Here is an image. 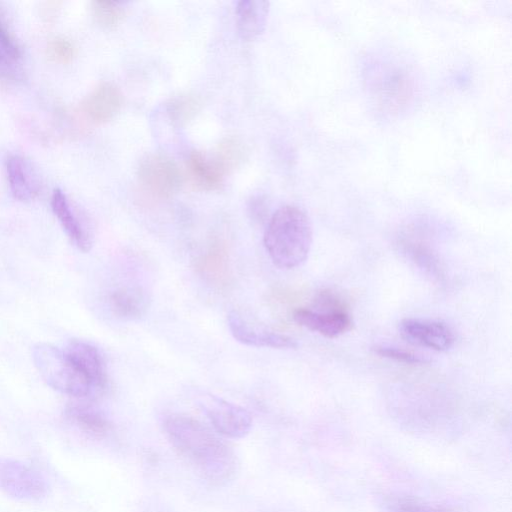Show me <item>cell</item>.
I'll use <instances>...</instances> for the list:
<instances>
[{"label":"cell","mask_w":512,"mask_h":512,"mask_svg":"<svg viewBox=\"0 0 512 512\" xmlns=\"http://www.w3.org/2000/svg\"><path fill=\"white\" fill-rule=\"evenodd\" d=\"M385 506L389 512H453L447 506L431 504L421 499L410 496H389L385 500Z\"/></svg>","instance_id":"cell-21"},{"label":"cell","mask_w":512,"mask_h":512,"mask_svg":"<svg viewBox=\"0 0 512 512\" xmlns=\"http://www.w3.org/2000/svg\"><path fill=\"white\" fill-rule=\"evenodd\" d=\"M372 350L381 357L406 364L421 365L428 362V360L421 355L394 346L376 345Z\"/></svg>","instance_id":"cell-24"},{"label":"cell","mask_w":512,"mask_h":512,"mask_svg":"<svg viewBox=\"0 0 512 512\" xmlns=\"http://www.w3.org/2000/svg\"><path fill=\"white\" fill-rule=\"evenodd\" d=\"M138 179L151 196L166 199L178 191L182 175L176 163L169 157L149 154L139 164Z\"/></svg>","instance_id":"cell-6"},{"label":"cell","mask_w":512,"mask_h":512,"mask_svg":"<svg viewBox=\"0 0 512 512\" xmlns=\"http://www.w3.org/2000/svg\"><path fill=\"white\" fill-rule=\"evenodd\" d=\"M188 172L192 183L201 190L219 189L226 174L213 160L199 151H193L188 159Z\"/></svg>","instance_id":"cell-16"},{"label":"cell","mask_w":512,"mask_h":512,"mask_svg":"<svg viewBox=\"0 0 512 512\" xmlns=\"http://www.w3.org/2000/svg\"><path fill=\"white\" fill-rule=\"evenodd\" d=\"M164 432L178 453L208 483L225 486L239 471L233 449L191 416L172 413L163 419Z\"/></svg>","instance_id":"cell-1"},{"label":"cell","mask_w":512,"mask_h":512,"mask_svg":"<svg viewBox=\"0 0 512 512\" xmlns=\"http://www.w3.org/2000/svg\"><path fill=\"white\" fill-rule=\"evenodd\" d=\"M225 245L214 242L197 260L199 273L216 285H225L229 279V261Z\"/></svg>","instance_id":"cell-18"},{"label":"cell","mask_w":512,"mask_h":512,"mask_svg":"<svg viewBox=\"0 0 512 512\" xmlns=\"http://www.w3.org/2000/svg\"><path fill=\"white\" fill-rule=\"evenodd\" d=\"M51 208L71 242L79 250L89 251L92 246V236L60 189H55L52 193Z\"/></svg>","instance_id":"cell-12"},{"label":"cell","mask_w":512,"mask_h":512,"mask_svg":"<svg viewBox=\"0 0 512 512\" xmlns=\"http://www.w3.org/2000/svg\"><path fill=\"white\" fill-rule=\"evenodd\" d=\"M294 321L327 338H335L353 328L349 311L329 312L299 308L293 312Z\"/></svg>","instance_id":"cell-11"},{"label":"cell","mask_w":512,"mask_h":512,"mask_svg":"<svg viewBox=\"0 0 512 512\" xmlns=\"http://www.w3.org/2000/svg\"><path fill=\"white\" fill-rule=\"evenodd\" d=\"M122 104L120 89L110 82H102L82 100L79 112L89 124L100 125L116 116Z\"/></svg>","instance_id":"cell-8"},{"label":"cell","mask_w":512,"mask_h":512,"mask_svg":"<svg viewBox=\"0 0 512 512\" xmlns=\"http://www.w3.org/2000/svg\"><path fill=\"white\" fill-rule=\"evenodd\" d=\"M34 364L44 381L54 390L76 398L95 396L94 390L64 350L48 343L32 349Z\"/></svg>","instance_id":"cell-3"},{"label":"cell","mask_w":512,"mask_h":512,"mask_svg":"<svg viewBox=\"0 0 512 512\" xmlns=\"http://www.w3.org/2000/svg\"><path fill=\"white\" fill-rule=\"evenodd\" d=\"M47 53L52 61L59 64H68L73 61L76 49L68 39L56 37L48 43Z\"/></svg>","instance_id":"cell-25"},{"label":"cell","mask_w":512,"mask_h":512,"mask_svg":"<svg viewBox=\"0 0 512 512\" xmlns=\"http://www.w3.org/2000/svg\"><path fill=\"white\" fill-rule=\"evenodd\" d=\"M0 490L15 499L37 501L47 495L48 484L30 466L15 459L0 457Z\"/></svg>","instance_id":"cell-5"},{"label":"cell","mask_w":512,"mask_h":512,"mask_svg":"<svg viewBox=\"0 0 512 512\" xmlns=\"http://www.w3.org/2000/svg\"><path fill=\"white\" fill-rule=\"evenodd\" d=\"M200 108V98L195 94L185 93L171 99L167 112L174 125L183 126L195 117Z\"/></svg>","instance_id":"cell-20"},{"label":"cell","mask_w":512,"mask_h":512,"mask_svg":"<svg viewBox=\"0 0 512 512\" xmlns=\"http://www.w3.org/2000/svg\"><path fill=\"white\" fill-rule=\"evenodd\" d=\"M63 350L87 378L95 396L104 392L107 387V372L100 351L92 344L77 339L70 340Z\"/></svg>","instance_id":"cell-9"},{"label":"cell","mask_w":512,"mask_h":512,"mask_svg":"<svg viewBox=\"0 0 512 512\" xmlns=\"http://www.w3.org/2000/svg\"><path fill=\"white\" fill-rule=\"evenodd\" d=\"M91 9L95 21L107 29L116 27L125 14L124 8L119 2L110 0L93 1Z\"/></svg>","instance_id":"cell-22"},{"label":"cell","mask_w":512,"mask_h":512,"mask_svg":"<svg viewBox=\"0 0 512 512\" xmlns=\"http://www.w3.org/2000/svg\"><path fill=\"white\" fill-rule=\"evenodd\" d=\"M20 49L0 19V74L16 79L21 74Z\"/></svg>","instance_id":"cell-19"},{"label":"cell","mask_w":512,"mask_h":512,"mask_svg":"<svg viewBox=\"0 0 512 512\" xmlns=\"http://www.w3.org/2000/svg\"><path fill=\"white\" fill-rule=\"evenodd\" d=\"M314 310L341 312L348 311L347 305L336 293L330 290H321L314 298Z\"/></svg>","instance_id":"cell-26"},{"label":"cell","mask_w":512,"mask_h":512,"mask_svg":"<svg viewBox=\"0 0 512 512\" xmlns=\"http://www.w3.org/2000/svg\"><path fill=\"white\" fill-rule=\"evenodd\" d=\"M66 416L79 429L93 437H105L111 429L107 417L90 405L71 404L66 408Z\"/></svg>","instance_id":"cell-17"},{"label":"cell","mask_w":512,"mask_h":512,"mask_svg":"<svg viewBox=\"0 0 512 512\" xmlns=\"http://www.w3.org/2000/svg\"><path fill=\"white\" fill-rule=\"evenodd\" d=\"M111 312L122 320H138L148 308V298L139 287H120L108 296Z\"/></svg>","instance_id":"cell-14"},{"label":"cell","mask_w":512,"mask_h":512,"mask_svg":"<svg viewBox=\"0 0 512 512\" xmlns=\"http://www.w3.org/2000/svg\"><path fill=\"white\" fill-rule=\"evenodd\" d=\"M196 402L220 435L240 439L250 432L253 419L245 408L207 392L198 393Z\"/></svg>","instance_id":"cell-4"},{"label":"cell","mask_w":512,"mask_h":512,"mask_svg":"<svg viewBox=\"0 0 512 512\" xmlns=\"http://www.w3.org/2000/svg\"><path fill=\"white\" fill-rule=\"evenodd\" d=\"M399 333L411 344L436 351L450 349L456 340L447 323L434 319L405 318L399 323Z\"/></svg>","instance_id":"cell-7"},{"label":"cell","mask_w":512,"mask_h":512,"mask_svg":"<svg viewBox=\"0 0 512 512\" xmlns=\"http://www.w3.org/2000/svg\"><path fill=\"white\" fill-rule=\"evenodd\" d=\"M244 153V146L238 139L227 138L219 144L213 159L227 173L243 160Z\"/></svg>","instance_id":"cell-23"},{"label":"cell","mask_w":512,"mask_h":512,"mask_svg":"<svg viewBox=\"0 0 512 512\" xmlns=\"http://www.w3.org/2000/svg\"><path fill=\"white\" fill-rule=\"evenodd\" d=\"M6 170L11 193L21 202L33 200L39 193V180L31 164L19 155L7 159Z\"/></svg>","instance_id":"cell-13"},{"label":"cell","mask_w":512,"mask_h":512,"mask_svg":"<svg viewBox=\"0 0 512 512\" xmlns=\"http://www.w3.org/2000/svg\"><path fill=\"white\" fill-rule=\"evenodd\" d=\"M269 12V2L263 0H243L237 3V28L243 39L257 37L265 28Z\"/></svg>","instance_id":"cell-15"},{"label":"cell","mask_w":512,"mask_h":512,"mask_svg":"<svg viewBox=\"0 0 512 512\" xmlns=\"http://www.w3.org/2000/svg\"><path fill=\"white\" fill-rule=\"evenodd\" d=\"M264 246L272 262L282 269L300 266L312 244V226L306 213L297 206L276 210L264 232Z\"/></svg>","instance_id":"cell-2"},{"label":"cell","mask_w":512,"mask_h":512,"mask_svg":"<svg viewBox=\"0 0 512 512\" xmlns=\"http://www.w3.org/2000/svg\"><path fill=\"white\" fill-rule=\"evenodd\" d=\"M227 322L232 336L244 345L277 349L297 347V342L293 338L284 334L259 329L248 323L235 311H231L228 314Z\"/></svg>","instance_id":"cell-10"}]
</instances>
